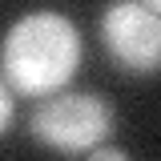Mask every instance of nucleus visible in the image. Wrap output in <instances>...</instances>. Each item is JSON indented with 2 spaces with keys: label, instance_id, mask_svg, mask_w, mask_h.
Here are the masks:
<instances>
[{
  "label": "nucleus",
  "instance_id": "nucleus-1",
  "mask_svg": "<svg viewBox=\"0 0 161 161\" xmlns=\"http://www.w3.org/2000/svg\"><path fill=\"white\" fill-rule=\"evenodd\" d=\"M80 64V36L57 12H32L4 36V80L24 97L60 93Z\"/></svg>",
  "mask_w": 161,
  "mask_h": 161
},
{
  "label": "nucleus",
  "instance_id": "nucleus-5",
  "mask_svg": "<svg viewBox=\"0 0 161 161\" xmlns=\"http://www.w3.org/2000/svg\"><path fill=\"white\" fill-rule=\"evenodd\" d=\"M0 117H4V129L12 125V97H4V105H0Z\"/></svg>",
  "mask_w": 161,
  "mask_h": 161
},
{
  "label": "nucleus",
  "instance_id": "nucleus-3",
  "mask_svg": "<svg viewBox=\"0 0 161 161\" xmlns=\"http://www.w3.org/2000/svg\"><path fill=\"white\" fill-rule=\"evenodd\" d=\"M101 36L113 60L129 73L161 69V12L149 0H113L101 16Z\"/></svg>",
  "mask_w": 161,
  "mask_h": 161
},
{
  "label": "nucleus",
  "instance_id": "nucleus-2",
  "mask_svg": "<svg viewBox=\"0 0 161 161\" xmlns=\"http://www.w3.org/2000/svg\"><path fill=\"white\" fill-rule=\"evenodd\" d=\"M113 113L101 97L89 93H60L48 97L32 117V133L40 145L57 149V153H93L97 141L109 133Z\"/></svg>",
  "mask_w": 161,
  "mask_h": 161
},
{
  "label": "nucleus",
  "instance_id": "nucleus-6",
  "mask_svg": "<svg viewBox=\"0 0 161 161\" xmlns=\"http://www.w3.org/2000/svg\"><path fill=\"white\" fill-rule=\"evenodd\" d=\"M149 4H153V8H157V12H161V0H149Z\"/></svg>",
  "mask_w": 161,
  "mask_h": 161
},
{
  "label": "nucleus",
  "instance_id": "nucleus-4",
  "mask_svg": "<svg viewBox=\"0 0 161 161\" xmlns=\"http://www.w3.org/2000/svg\"><path fill=\"white\" fill-rule=\"evenodd\" d=\"M97 161H125V149H93Z\"/></svg>",
  "mask_w": 161,
  "mask_h": 161
}]
</instances>
